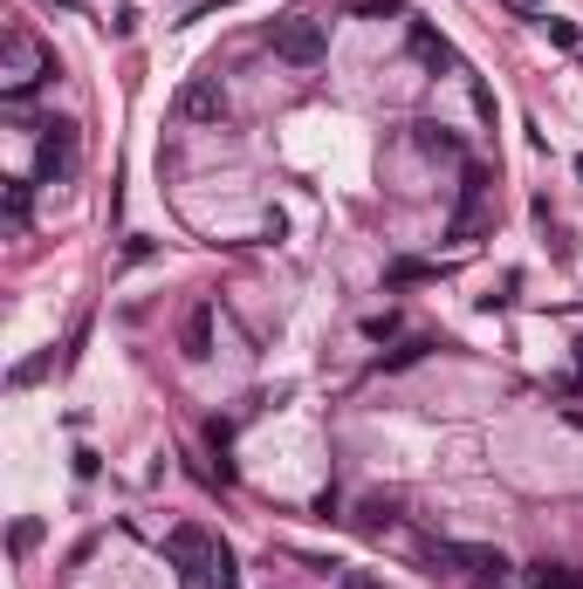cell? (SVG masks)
<instances>
[{
	"mask_svg": "<svg viewBox=\"0 0 583 589\" xmlns=\"http://www.w3.org/2000/svg\"><path fill=\"white\" fill-rule=\"evenodd\" d=\"M48 69H56V56H48L28 28H8V42H0V96H8V104L35 96L48 83Z\"/></svg>",
	"mask_w": 583,
	"mask_h": 589,
	"instance_id": "obj_1",
	"label": "cell"
},
{
	"mask_svg": "<svg viewBox=\"0 0 583 589\" xmlns=\"http://www.w3.org/2000/svg\"><path fill=\"white\" fill-rule=\"evenodd\" d=\"M425 562H433V569H453V576H488V582L509 576V555L488 549V542H433Z\"/></svg>",
	"mask_w": 583,
	"mask_h": 589,
	"instance_id": "obj_2",
	"label": "cell"
},
{
	"mask_svg": "<svg viewBox=\"0 0 583 589\" xmlns=\"http://www.w3.org/2000/svg\"><path fill=\"white\" fill-rule=\"evenodd\" d=\"M323 48H329L323 21H310V14L275 21V56H289V62H323Z\"/></svg>",
	"mask_w": 583,
	"mask_h": 589,
	"instance_id": "obj_3",
	"label": "cell"
},
{
	"mask_svg": "<svg viewBox=\"0 0 583 589\" xmlns=\"http://www.w3.org/2000/svg\"><path fill=\"white\" fill-rule=\"evenodd\" d=\"M179 576H186V589H241V569H234V555H226L220 542H207L199 555H186Z\"/></svg>",
	"mask_w": 583,
	"mask_h": 589,
	"instance_id": "obj_4",
	"label": "cell"
},
{
	"mask_svg": "<svg viewBox=\"0 0 583 589\" xmlns=\"http://www.w3.org/2000/svg\"><path fill=\"white\" fill-rule=\"evenodd\" d=\"M69 172H75V123H42L35 178H69Z\"/></svg>",
	"mask_w": 583,
	"mask_h": 589,
	"instance_id": "obj_5",
	"label": "cell"
},
{
	"mask_svg": "<svg viewBox=\"0 0 583 589\" xmlns=\"http://www.w3.org/2000/svg\"><path fill=\"white\" fill-rule=\"evenodd\" d=\"M226 110V90L220 83H207V75H199V83L186 90V117H220Z\"/></svg>",
	"mask_w": 583,
	"mask_h": 589,
	"instance_id": "obj_6",
	"label": "cell"
},
{
	"mask_svg": "<svg viewBox=\"0 0 583 589\" xmlns=\"http://www.w3.org/2000/svg\"><path fill=\"white\" fill-rule=\"evenodd\" d=\"M186 356H193V364H199V356H213V309L186 316Z\"/></svg>",
	"mask_w": 583,
	"mask_h": 589,
	"instance_id": "obj_7",
	"label": "cell"
},
{
	"mask_svg": "<svg viewBox=\"0 0 583 589\" xmlns=\"http://www.w3.org/2000/svg\"><path fill=\"white\" fill-rule=\"evenodd\" d=\"M207 542H213L207 528H172V542H165V549H172V562H186V555H199Z\"/></svg>",
	"mask_w": 583,
	"mask_h": 589,
	"instance_id": "obj_8",
	"label": "cell"
},
{
	"mask_svg": "<svg viewBox=\"0 0 583 589\" xmlns=\"http://www.w3.org/2000/svg\"><path fill=\"white\" fill-rule=\"evenodd\" d=\"M0 207H8V226L21 234V226H28V186H21V178H14V186L0 192Z\"/></svg>",
	"mask_w": 583,
	"mask_h": 589,
	"instance_id": "obj_9",
	"label": "cell"
},
{
	"mask_svg": "<svg viewBox=\"0 0 583 589\" xmlns=\"http://www.w3.org/2000/svg\"><path fill=\"white\" fill-rule=\"evenodd\" d=\"M549 42H556V48H583V35H576V21H556V14H549Z\"/></svg>",
	"mask_w": 583,
	"mask_h": 589,
	"instance_id": "obj_10",
	"label": "cell"
},
{
	"mask_svg": "<svg viewBox=\"0 0 583 589\" xmlns=\"http://www.w3.org/2000/svg\"><path fill=\"white\" fill-rule=\"evenodd\" d=\"M343 589H385V582H371V576H358V569H343Z\"/></svg>",
	"mask_w": 583,
	"mask_h": 589,
	"instance_id": "obj_11",
	"label": "cell"
},
{
	"mask_svg": "<svg viewBox=\"0 0 583 589\" xmlns=\"http://www.w3.org/2000/svg\"><path fill=\"white\" fill-rule=\"evenodd\" d=\"M62 8H75V0H62Z\"/></svg>",
	"mask_w": 583,
	"mask_h": 589,
	"instance_id": "obj_12",
	"label": "cell"
}]
</instances>
